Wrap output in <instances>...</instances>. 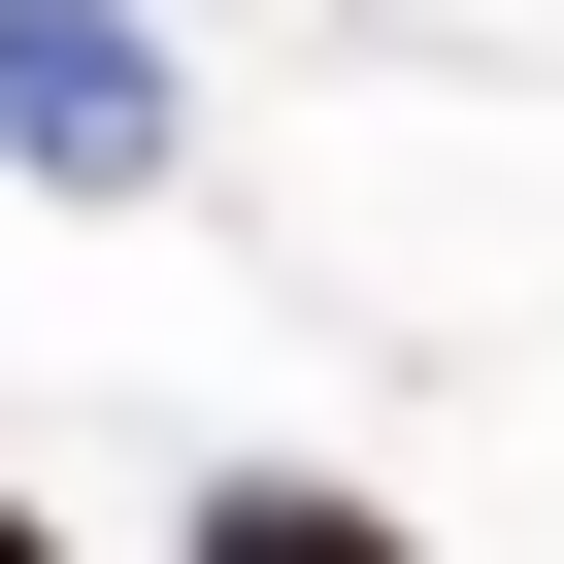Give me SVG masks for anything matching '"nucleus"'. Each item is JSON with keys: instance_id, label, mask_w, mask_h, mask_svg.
Masks as SVG:
<instances>
[{"instance_id": "7ed1b4c3", "label": "nucleus", "mask_w": 564, "mask_h": 564, "mask_svg": "<svg viewBox=\"0 0 564 564\" xmlns=\"http://www.w3.org/2000/svg\"><path fill=\"white\" fill-rule=\"evenodd\" d=\"M0 564H67V531H34V498H0Z\"/></svg>"}, {"instance_id": "f03ea898", "label": "nucleus", "mask_w": 564, "mask_h": 564, "mask_svg": "<svg viewBox=\"0 0 564 564\" xmlns=\"http://www.w3.org/2000/svg\"><path fill=\"white\" fill-rule=\"evenodd\" d=\"M199 564H432V531H399V498H333V465H232V498H199Z\"/></svg>"}, {"instance_id": "f257e3e1", "label": "nucleus", "mask_w": 564, "mask_h": 564, "mask_svg": "<svg viewBox=\"0 0 564 564\" xmlns=\"http://www.w3.org/2000/svg\"><path fill=\"white\" fill-rule=\"evenodd\" d=\"M0 166H67V199H100V166H166V67L100 34V0H0Z\"/></svg>"}]
</instances>
